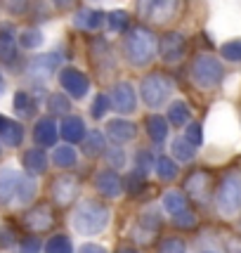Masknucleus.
Listing matches in <instances>:
<instances>
[{"label":"nucleus","mask_w":241,"mask_h":253,"mask_svg":"<svg viewBox=\"0 0 241 253\" xmlns=\"http://www.w3.org/2000/svg\"><path fill=\"white\" fill-rule=\"evenodd\" d=\"M159 50V41L154 31H149L147 26H132L125 41H123V52H125V59L130 62L132 66H144L149 64Z\"/></svg>","instance_id":"f257e3e1"},{"label":"nucleus","mask_w":241,"mask_h":253,"mask_svg":"<svg viewBox=\"0 0 241 253\" xmlns=\"http://www.w3.org/2000/svg\"><path fill=\"white\" fill-rule=\"evenodd\" d=\"M109 220H111L109 209H107L102 201L88 199V201H83L76 209V213L71 215V227H74L78 234H99V232H104V227L109 225Z\"/></svg>","instance_id":"f03ea898"},{"label":"nucleus","mask_w":241,"mask_h":253,"mask_svg":"<svg viewBox=\"0 0 241 253\" xmlns=\"http://www.w3.org/2000/svg\"><path fill=\"white\" fill-rule=\"evenodd\" d=\"M215 206L222 218H234L241 211V173L232 170L222 177L215 192Z\"/></svg>","instance_id":"7ed1b4c3"},{"label":"nucleus","mask_w":241,"mask_h":253,"mask_svg":"<svg viewBox=\"0 0 241 253\" xmlns=\"http://www.w3.org/2000/svg\"><path fill=\"white\" fill-rule=\"evenodd\" d=\"M173 90H175V85H173V81L168 76H163V74H149L140 83V97H142V102L149 109H159V107H163L165 102L170 99Z\"/></svg>","instance_id":"20e7f679"},{"label":"nucleus","mask_w":241,"mask_h":253,"mask_svg":"<svg viewBox=\"0 0 241 253\" xmlns=\"http://www.w3.org/2000/svg\"><path fill=\"white\" fill-rule=\"evenodd\" d=\"M192 81L194 85L201 90H210L222 83V76H225V69H222V62L215 59L213 55H199L194 62H192Z\"/></svg>","instance_id":"39448f33"},{"label":"nucleus","mask_w":241,"mask_h":253,"mask_svg":"<svg viewBox=\"0 0 241 253\" xmlns=\"http://www.w3.org/2000/svg\"><path fill=\"white\" fill-rule=\"evenodd\" d=\"M62 64V55L59 52H45V55L33 57L29 66H26V76L31 78L33 83H47L55 76V71Z\"/></svg>","instance_id":"423d86ee"},{"label":"nucleus","mask_w":241,"mask_h":253,"mask_svg":"<svg viewBox=\"0 0 241 253\" xmlns=\"http://www.w3.org/2000/svg\"><path fill=\"white\" fill-rule=\"evenodd\" d=\"M59 85L71 99H83L90 90V81L83 71H78L74 66H66L59 71Z\"/></svg>","instance_id":"0eeeda50"},{"label":"nucleus","mask_w":241,"mask_h":253,"mask_svg":"<svg viewBox=\"0 0 241 253\" xmlns=\"http://www.w3.org/2000/svg\"><path fill=\"white\" fill-rule=\"evenodd\" d=\"M109 104L119 114H132L135 107H137V95H135V88H132L128 81H120L114 88L109 90Z\"/></svg>","instance_id":"6e6552de"},{"label":"nucleus","mask_w":241,"mask_h":253,"mask_svg":"<svg viewBox=\"0 0 241 253\" xmlns=\"http://www.w3.org/2000/svg\"><path fill=\"white\" fill-rule=\"evenodd\" d=\"M185 50H187V38L182 33L177 31H170L165 33L163 38L159 41V52H161V59L168 62V64H175L185 57Z\"/></svg>","instance_id":"1a4fd4ad"},{"label":"nucleus","mask_w":241,"mask_h":253,"mask_svg":"<svg viewBox=\"0 0 241 253\" xmlns=\"http://www.w3.org/2000/svg\"><path fill=\"white\" fill-rule=\"evenodd\" d=\"M78 177L74 175H59L52 182V187H50V192H52V199H55L59 206H69L74 199H76L78 194Z\"/></svg>","instance_id":"9d476101"},{"label":"nucleus","mask_w":241,"mask_h":253,"mask_svg":"<svg viewBox=\"0 0 241 253\" xmlns=\"http://www.w3.org/2000/svg\"><path fill=\"white\" fill-rule=\"evenodd\" d=\"M22 177L24 175L14 168V166L0 168V204H10V201H14V194H17V187H19Z\"/></svg>","instance_id":"9b49d317"},{"label":"nucleus","mask_w":241,"mask_h":253,"mask_svg":"<svg viewBox=\"0 0 241 253\" xmlns=\"http://www.w3.org/2000/svg\"><path fill=\"white\" fill-rule=\"evenodd\" d=\"M57 137H59V128L52 116H45V119H38L36 126H33V140L38 147H55Z\"/></svg>","instance_id":"f8f14e48"},{"label":"nucleus","mask_w":241,"mask_h":253,"mask_svg":"<svg viewBox=\"0 0 241 253\" xmlns=\"http://www.w3.org/2000/svg\"><path fill=\"white\" fill-rule=\"evenodd\" d=\"M59 135H62L69 144L83 142L85 135H88V130H85V121H83L80 116H76V114H69L64 121H62V126H59Z\"/></svg>","instance_id":"ddd939ff"},{"label":"nucleus","mask_w":241,"mask_h":253,"mask_svg":"<svg viewBox=\"0 0 241 253\" xmlns=\"http://www.w3.org/2000/svg\"><path fill=\"white\" fill-rule=\"evenodd\" d=\"M95 187L102 197H109V199H116L120 197V192H123V180H120L114 170H102L97 173L95 177Z\"/></svg>","instance_id":"4468645a"},{"label":"nucleus","mask_w":241,"mask_h":253,"mask_svg":"<svg viewBox=\"0 0 241 253\" xmlns=\"http://www.w3.org/2000/svg\"><path fill=\"white\" fill-rule=\"evenodd\" d=\"M107 135H109V140H114L116 144H123V142L135 140L137 128H135V123L125 121V119H111V121L107 123Z\"/></svg>","instance_id":"2eb2a0df"},{"label":"nucleus","mask_w":241,"mask_h":253,"mask_svg":"<svg viewBox=\"0 0 241 253\" xmlns=\"http://www.w3.org/2000/svg\"><path fill=\"white\" fill-rule=\"evenodd\" d=\"M104 22H107V14L99 10H90V7H83L74 14V26L80 31H97Z\"/></svg>","instance_id":"dca6fc26"},{"label":"nucleus","mask_w":241,"mask_h":253,"mask_svg":"<svg viewBox=\"0 0 241 253\" xmlns=\"http://www.w3.org/2000/svg\"><path fill=\"white\" fill-rule=\"evenodd\" d=\"M173 12H175V0H149L142 14L149 22H165L173 17Z\"/></svg>","instance_id":"f3484780"},{"label":"nucleus","mask_w":241,"mask_h":253,"mask_svg":"<svg viewBox=\"0 0 241 253\" xmlns=\"http://www.w3.org/2000/svg\"><path fill=\"white\" fill-rule=\"evenodd\" d=\"M185 189L194 199H197V201H206V197H208V192H210V177H208V173H203V170H194L192 175L187 177Z\"/></svg>","instance_id":"a211bd4d"},{"label":"nucleus","mask_w":241,"mask_h":253,"mask_svg":"<svg viewBox=\"0 0 241 253\" xmlns=\"http://www.w3.org/2000/svg\"><path fill=\"white\" fill-rule=\"evenodd\" d=\"M24 222H26V227L33 232L50 230V227H52V213L47 211V206H38V209L29 211V213L24 215Z\"/></svg>","instance_id":"6ab92c4d"},{"label":"nucleus","mask_w":241,"mask_h":253,"mask_svg":"<svg viewBox=\"0 0 241 253\" xmlns=\"http://www.w3.org/2000/svg\"><path fill=\"white\" fill-rule=\"evenodd\" d=\"M22 161H24V168H26L29 175H40V173H45V168H47V154H45L40 147L24 152Z\"/></svg>","instance_id":"aec40b11"},{"label":"nucleus","mask_w":241,"mask_h":253,"mask_svg":"<svg viewBox=\"0 0 241 253\" xmlns=\"http://www.w3.org/2000/svg\"><path fill=\"white\" fill-rule=\"evenodd\" d=\"M0 142L7 147H19L24 142V126L19 121L5 119L2 128H0Z\"/></svg>","instance_id":"412c9836"},{"label":"nucleus","mask_w":241,"mask_h":253,"mask_svg":"<svg viewBox=\"0 0 241 253\" xmlns=\"http://www.w3.org/2000/svg\"><path fill=\"white\" fill-rule=\"evenodd\" d=\"M12 109H14V114H19L22 119H31L33 114H36V109H38V104H36L33 95H29V92L19 90V92H14V99H12Z\"/></svg>","instance_id":"4be33fe9"},{"label":"nucleus","mask_w":241,"mask_h":253,"mask_svg":"<svg viewBox=\"0 0 241 253\" xmlns=\"http://www.w3.org/2000/svg\"><path fill=\"white\" fill-rule=\"evenodd\" d=\"M83 152H85V156L107 154V135H102L99 130H90L83 140Z\"/></svg>","instance_id":"5701e85b"},{"label":"nucleus","mask_w":241,"mask_h":253,"mask_svg":"<svg viewBox=\"0 0 241 253\" xmlns=\"http://www.w3.org/2000/svg\"><path fill=\"white\" fill-rule=\"evenodd\" d=\"M17 59V41L10 29H0V62H14Z\"/></svg>","instance_id":"b1692460"},{"label":"nucleus","mask_w":241,"mask_h":253,"mask_svg":"<svg viewBox=\"0 0 241 253\" xmlns=\"http://www.w3.org/2000/svg\"><path fill=\"white\" fill-rule=\"evenodd\" d=\"M147 135L152 137L154 142H163L168 137V119L161 114H154L147 119Z\"/></svg>","instance_id":"393cba45"},{"label":"nucleus","mask_w":241,"mask_h":253,"mask_svg":"<svg viewBox=\"0 0 241 253\" xmlns=\"http://www.w3.org/2000/svg\"><path fill=\"white\" fill-rule=\"evenodd\" d=\"M36 192H38V185H36L33 175H24L22 182H19V187H17V194H14V204H19V206L31 204L33 197H36Z\"/></svg>","instance_id":"a878e982"},{"label":"nucleus","mask_w":241,"mask_h":253,"mask_svg":"<svg viewBox=\"0 0 241 253\" xmlns=\"http://www.w3.org/2000/svg\"><path fill=\"white\" fill-rule=\"evenodd\" d=\"M78 161V154L76 149H74V144H62V147H55V152H52V164L57 168H71V166H76Z\"/></svg>","instance_id":"bb28decb"},{"label":"nucleus","mask_w":241,"mask_h":253,"mask_svg":"<svg viewBox=\"0 0 241 253\" xmlns=\"http://www.w3.org/2000/svg\"><path fill=\"white\" fill-rule=\"evenodd\" d=\"M163 211H168L170 215H180V213H185L187 211V201H185V194L182 192H177V189H170V192H165L163 194Z\"/></svg>","instance_id":"cd10ccee"},{"label":"nucleus","mask_w":241,"mask_h":253,"mask_svg":"<svg viewBox=\"0 0 241 253\" xmlns=\"http://www.w3.org/2000/svg\"><path fill=\"white\" fill-rule=\"evenodd\" d=\"M170 154L175 156L177 161H182V164H189L194 156H197V147L187 140L185 135L182 137H177L175 142H173V147H170Z\"/></svg>","instance_id":"c85d7f7f"},{"label":"nucleus","mask_w":241,"mask_h":253,"mask_svg":"<svg viewBox=\"0 0 241 253\" xmlns=\"http://www.w3.org/2000/svg\"><path fill=\"white\" fill-rule=\"evenodd\" d=\"M168 123H173V126L192 123V109L187 107L182 99H177V102H173V104L168 107Z\"/></svg>","instance_id":"c756f323"},{"label":"nucleus","mask_w":241,"mask_h":253,"mask_svg":"<svg viewBox=\"0 0 241 253\" xmlns=\"http://www.w3.org/2000/svg\"><path fill=\"white\" fill-rule=\"evenodd\" d=\"M17 43L22 45L24 50H36V47H40V45L45 43V36L38 26H29V29H24V31L19 33Z\"/></svg>","instance_id":"7c9ffc66"},{"label":"nucleus","mask_w":241,"mask_h":253,"mask_svg":"<svg viewBox=\"0 0 241 253\" xmlns=\"http://www.w3.org/2000/svg\"><path fill=\"white\" fill-rule=\"evenodd\" d=\"M47 109L52 116H69L71 114V97H64L62 92H52L47 95Z\"/></svg>","instance_id":"2f4dec72"},{"label":"nucleus","mask_w":241,"mask_h":253,"mask_svg":"<svg viewBox=\"0 0 241 253\" xmlns=\"http://www.w3.org/2000/svg\"><path fill=\"white\" fill-rule=\"evenodd\" d=\"M154 168H156V175L161 177V180H165V182H173L177 177V173H180V170H177V164L170 156L156 159V166H154Z\"/></svg>","instance_id":"473e14b6"},{"label":"nucleus","mask_w":241,"mask_h":253,"mask_svg":"<svg viewBox=\"0 0 241 253\" xmlns=\"http://www.w3.org/2000/svg\"><path fill=\"white\" fill-rule=\"evenodd\" d=\"M128 22H130V14L125 10H114L107 14V26H109V31L111 33H120V31H125L128 29Z\"/></svg>","instance_id":"72a5a7b5"},{"label":"nucleus","mask_w":241,"mask_h":253,"mask_svg":"<svg viewBox=\"0 0 241 253\" xmlns=\"http://www.w3.org/2000/svg\"><path fill=\"white\" fill-rule=\"evenodd\" d=\"M45 253H74V244L66 234H55L45 244Z\"/></svg>","instance_id":"f704fd0d"},{"label":"nucleus","mask_w":241,"mask_h":253,"mask_svg":"<svg viewBox=\"0 0 241 253\" xmlns=\"http://www.w3.org/2000/svg\"><path fill=\"white\" fill-rule=\"evenodd\" d=\"M144 182H147V175L144 173H140V170H132V173H128L125 175V180H123V187H125V192H130V194H140L144 187Z\"/></svg>","instance_id":"c9c22d12"},{"label":"nucleus","mask_w":241,"mask_h":253,"mask_svg":"<svg viewBox=\"0 0 241 253\" xmlns=\"http://www.w3.org/2000/svg\"><path fill=\"white\" fill-rule=\"evenodd\" d=\"M220 55L227 62H241V38H234V41L220 45Z\"/></svg>","instance_id":"e433bc0d"},{"label":"nucleus","mask_w":241,"mask_h":253,"mask_svg":"<svg viewBox=\"0 0 241 253\" xmlns=\"http://www.w3.org/2000/svg\"><path fill=\"white\" fill-rule=\"evenodd\" d=\"M152 166H156V161H154L152 152H147V149H140L137 154H135V170H140V173H149L152 170Z\"/></svg>","instance_id":"4c0bfd02"},{"label":"nucleus","mask_w":241,"mask_h":253,"mask_svg":"<svg viewBox=\"0 0 241 253\" xmlns=\"http://www.w3.org/2000/svg\"><path fill=\"white\" fill-rule=\"evenodd\" d=\"M109 111V95H97L95 102L90 104V116L92 119H104Z\"/></svg>","instance_id":"58836bf2"},{"label":"nucleus","mask_w":241,"mask_h":253,"mask_svg":"<svg viewBox=\"0 0 241 253\" xmlns=\"http://www.w3.org/2000/svg\"><path fill=\"white\" fill-rule=\"evenodd\" d=\"M187 246L182 239H177V237H165L163 242L159 244V253H185Z\"/></svg>","instance_id":"ea45409f"},{"label":"nucleus","mask_w":241,"mask_h":253,"mask_svg":"<svg viewBox=\"0 0 241 253\" xmlns=\"http://www.w3.org/2000/svg\"><path fill=\"white\" fill-rule=\"evenodd\" d=\"M185 137L194 144V147H201V144H203V126H201V123H197V121H192L189 126H187Z\"/></svg>","instance_id":"a19ab883"},{"label":"nucleus","mask_w":241,"mask_h":253,"mask_svg":"<svg viewBox=\"0 0 241 253\" xmlns=\"http://www.w3.org/2000/svg\"><path fill=\"white\" fill-rule=\"evenodd\" d=\"M0 5L5 7V12H10L14 17H19L29 10V0H0Z\"/></svg>","instance_id":"79ce46f5"},{"label":"nucleus","mask_w":241,"mask_h":253,"mask_svg":"<svg viewBox=\"0 0 241 253\" xmlns=\"http://www.w3.org/2000/svg\"><path fill=\"white\" fill-rule=\"evenodd\" d=\"M107 161H109L111 168H123V166H125V152H123L120 147L109 149V152H107Z\"/></svg>","instance_id":"37998d69"},{"label":"nucleus","mask_w":241,"mask_h":253,"mask_svg":"<svg viewBox=\"0 0 241 253\" xmlns=\"http://www.w3.org/2000/svg\"><path fill=\"white\" fill-rule=\"evenodd\" d=\"M40 239H36V237H26L22 244H19V253H40Z\"/></svg>","instance_id":"c03bdc74"},{"label":"nucleus","mask_w":241,"mask_h":253,"mask_svg":"<svg viewBox=\"0 0 241 253\" xmlns=\"http://www.w3.org/2000/svg\"><path fill=\"white\" fill-rule=\"evenodd\" d=\"M173 220H175L177 227H194V225H197V218H194L189 211L180 213V215H173Z\"/></svg>","instance_id":"a18cd8bd"},{"label":"nucleus","mask_w":241,"mask_h":253,"mask_svg":"<svg viewBox=\"0 0 241 253\" xmlns=\"http://www.w3.org/2000/svg\"><path fill=\"white\" fill-rule=\"evenodd\" d=\"M14 246V234L10 230H0V249H10Z\"/></svg>","instance_id":"49530a36"},{"label":"nucleus","mask_w":241,"mask_h":253,"mask_svg":"<svg viewBox=\"0 0 241 253\" xmlns=\"http://www.w3.org/2000/svg\"><path fill=\"white\" fill-rule=\"evenodd\" d=\"M227 253H241V237L227 239Z\"/></svg>","instance_id":"de8ad7c7"},{"label":"nucleus","mask_w":241,"mask_h":253,"mask_svg":"<svg viewBox=\"0 0 241 253\" xmlns=\"http://www.w3.org/2000/svg\"><path fill=\"white\" fill-rule=\"evenodd\" d=\"M80 253H107L99 244H85V246H80Z\"/></svg>","instance_id":"09e8293b"},{"label":"nucleus","mask_w":241,"mask_h":253,"mask_svg":"<svg viewBox=\"0 0 241 253\" xmlns=\"http://www.w3.org/2000/svg\"><path fill=\"white\" fill-rule=\"evenodd\" d=\"M71 2H74V0H52V5H57L59 10H66V7H69Z\"/></svg>","instance_id":"8fccbe9b"},{"label":"nucleus","mask_w":241,"mask_h":253,"mask_svg":"<svg viewBox=\"0 0 241 253\" xmlns=\"http://www.w3.org/2000/svg\"><path fill=\"white\" fill-rule=\"evenodd\" d=\"M116 253H135V249H130V246H119Z\"/></svg>","instance_id":"3c124183"},{"label":"nucleus","mask_w":241,"mask_h":253,"mask_svg":"<svg viewBox=\"0 0 241 253\" xmlns=\"http://www.w3.org/2000/svg\"><path fill=\"white\" fill-rule=\"evenodd\" d=\"M5 88H7V85H5V78L0 74V95H5Z\"/></svg>","instance_id":"603ef678"},{"label":"nucleus","mask_w":241,"mask_h":253,"mask_svg":"<svg viewBox=\"0 0 241 253\" xmlns=\"http://www.w3.org/2000/svg\"><path fill=\"white\" fill-rule=\"evenodd\" d=\"M2 123H5V116H2V114H0V128H2Z\"/></svg>","instance_id":"864d4df0"},{"label":"nucleus","mask_w":241,"mask_h":253,"mask_svg":"<svg viewBox=\"0 0 241 253\" xmlns=\"http://www.w3.org/2000/svg\"><path fill=\"white\" fill-rule=\"evenodd\" d=\"M203 253H213V251H203Z\"/></svg>","instance_id":"5fc2aeb1"},{"label":"nucleus","mask_w":241,"mask_h":253,"mask_svg":"<svg viewBox=\"0 0 241 253\" xmlns=\"http://www.w3.org/2000/svg\"><path fill=\"white\" fill-rule=\"evenodd\" d=\"M0 154H2V149H0Z\"/></svg>","instance_id":"6e6d98bb"}]
</instances>
